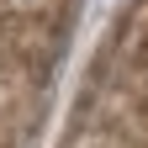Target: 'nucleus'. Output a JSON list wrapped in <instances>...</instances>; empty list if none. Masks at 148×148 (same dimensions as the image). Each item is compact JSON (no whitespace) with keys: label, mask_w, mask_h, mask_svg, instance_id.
I'll list each match as a JSON object with an SVG mask.
<instances>
[{"label":"nucleus","mask_w":148,"mask_h":148,"mask_svg":"<svg viewBox=\"0 0 148 148\" xmlns=\"http://www.w3.org/2000/svg\"><path fill=\"white\" fill-rule=\"evenodd\" d=\"M148 101L122 95L116 106L106 101V111H85L79 132L69 148H148Z\"/></svg>","instance_id":"1"}]
</instances>
